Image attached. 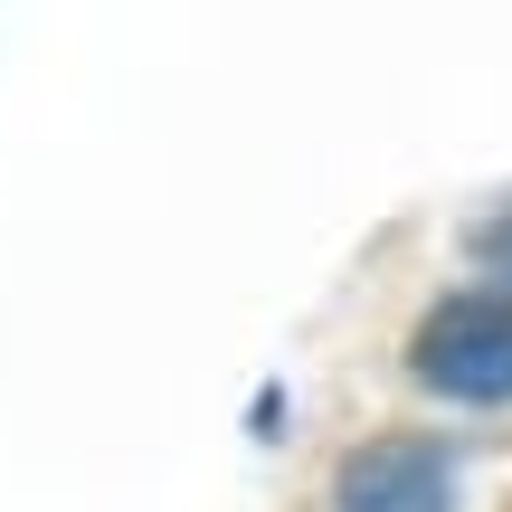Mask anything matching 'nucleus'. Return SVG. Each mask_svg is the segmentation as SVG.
<instances>
[{"mask_svg": "<svg viewBox=\"0 0 512 512\" xmlns=\"http://www.w3.org/2000/svg\"><path fill=\"white\" fill-rule=\"evenodd\" d=\"M342 512H456L446 456L418 437H380L342 465Z\"/></svg>", "mask_w": 512, "mask_h": 512, "instance_id": "2", "label": "nucleus"}, {"mask_svg": "<svg viewBox=\"0 0 512 512\" xmlns=\"http://www.w3.org/2000/svg\"><path fill=\"white\" fill-rule=\"evenodd\" d=\"M418 380L446 399H512V294H456L427 313Z\"/></svg>", "mask_w": 512, "mask_h": 512, "instance_id": "1", "label": "nucleus"}]
</instances>
